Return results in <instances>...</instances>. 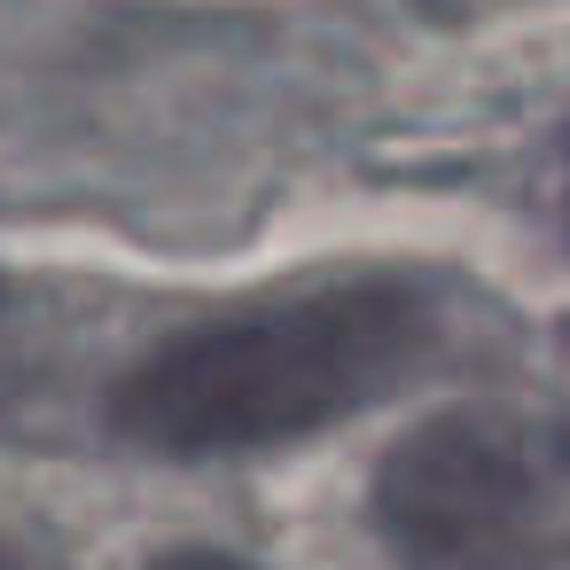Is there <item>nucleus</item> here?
<instances>
[{"label":"nucleus","mask_w":570,"mask_h":570,"mask_svg":"<svg viewBox=\"0 0 570 570\" xmlns=\"http://www.w3.org/2000/svg\"><path fill=\"white\" fill-rule=\"evenodd\" d=\"M430 344L438 305L399 274L258 297L149 344L110 391V430L173 461L297 445L391 399Z\"/></svg>","instance_id":"f257e3e1"},{"label":"nucleus","mask_w":570,"mask_h":570,"mask_svg":"<svg viewBox=\"0 0 570 570\" xmlns=\"http://www.w3.org/2000/svg\"><path fill=\"white\" fill-rule=\"evenodd\" d=\"M367 515L399 570H570V414L445 406L375 461Z\"/></svg>","instance_id":"f03ea898"},{"label":"nucleus","mask_w":570,"mask_h":570,"mask_svg":"<svg viewBox=\"0 0 570 570\" xmlns=\"http://www.w3.org/2000/svg\"><path fill=\"white\" fill-rule=\"evenodd\" d=\"M149 570H258V562H243L227 547H165V554H149Z\"/></svg>","instance_id":"7ed1b4c3"},{"label":"nucleus","mask_w":570,"mask_h":570,"mask_svg":"<svg viewBox=\"0 0 570 570\" xmlns=\"http://www.w3.org/2000/svg\"><path fill=\"white\" fill-rule=\"evenodd\" d=\"M0 570H40V562H24L17 547H0Z\"/></svg>","instance_id":"20e7f679"}]
</instances>
